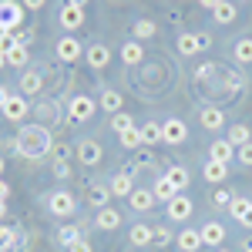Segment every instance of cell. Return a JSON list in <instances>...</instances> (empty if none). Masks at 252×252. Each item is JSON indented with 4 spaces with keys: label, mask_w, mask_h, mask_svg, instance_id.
<instances>
[{
    "label": "cell",
    "mask_w": 252,
    "mask_h": 252,
    "mask_svg": "<svg viewBox=\"0 0 252 252\" xmlns=\"http://www.w3.org/2000/svg\"><path fill=\"white\" fill-rule=\"evenodd\" d=\"M67 115H71V121H88V118L94 115V101H91L88 94L71 97V104H67Z\"/></svg>",
    "instance_id": "277c9868"
},
{
    "label": "cell",
    "mask_w": 252,
    "mask_h": 252,
    "mask_svg": "<svg viewBox=\"0 0 252 252\" xmlns=\"http://www.w3.org/2000/svg\"><path fill=\"white\" fill-rule=\"evenodd\" d=\"M189 215H192V198H185V195L178 192L172 202H168V219H172V222H185Z\"/></svg>",
    "instance_id": "52a82bcc"
},
{
    "label": "cell",
    "mask_w": 252,
    "mask_h": 252,
    "mask_svg": "<svg viewBox=\"0 0 252 252\" xmlns=\"http://www.w3.org/2000/svg\"><path fill=\"white\" fill-rule=\"evenodd\" d=\"M168 182L175 185V192H182V189H189V172L185 168H172L168 172Z\"/></svg>",
    "instance_id": "d6a6232c"
},
{
    "label": "cell",
    "mask_w": 252,
    "mask_h": 252,
    "mask_svg": "<svg viewBox=\"0 0 252 252\" xmlns=\"http://www.w3.org/2000/svg\"><path fill=\"white\" fill-rule=\"evenodd\" d=\"M239 158H242V165H252V141L239 148Z\"/></svg>",
    "instance_id": "b9f144b4"
},
{
    "label": "cell",
    "mask_w": 252,
    "mask_h": 252,
    "mask_svg": "<svg viewBox=\"0 0 252 252\" xmlns=\"http://www.w3.org/2000/svg\"><path fill=\"white\" fill-rule=\"evenodd\" d=\"M141 58H145V51H141V44H138V40H131V44H125V47H121V61H125V64H138Z\"/></svg>",
    "instance_id": "cb8c5ba5"
},
{
    "label": "cell",
    "mask_w": 252,
    "mask_h": 252,
    "mask_svg": "<svg viewBox=\"0 0 252 252\" xmlns=\"http://www.w3.org/2000/svg\"><path fill=\"white\" fill-rule=\"evenodd\" d=\"M7 97H10V88H0V108L7 104Z\"/></svg>",
    "instance_id": "f907efd6"
},
{
    "label": "cell",
    "mask_w": 252,
    "mask_h": 252,
    "mask_svg": "<svg viewBox=\"0 0 252 252\" xmlns=\"http://www.w3.org/2000/svg\"><path fill=\"white\" fill-rule=\"evenodd\" d=\"M185 135H189V128H185V121H178V118H168V121L161 125V141H168V145L185 141Z\"/></svg>",
    "instance_id": "5b68a950"
},
{
    "label": "cell",
    "mask_w": 252,
    "mask_h": 252,
    "mask_svg": "<svg viewBox=\"0 0 252 252\" xmlns=\"http://www.w3.org/2000/svg\"><path fill=\"white\" fill-rule=\"evenodd\" d=\"M229 209H232V215L242 222V225H252V202L249 198H232Z\"/></svg>",
    "instance_id": "e0dca14e"
},
{
    "label": "cell",
    "mask_w": 252,
    "mask_h": 252,
    "mask_svg": "<svg viewBox=\"0 0 252 252\" xmlns=\"http://www.w3.org/2000/svg\"><path fill=\"white\" fill-rule=\"evenodd\" d=\"M215 74V64H202L198 71H195V81H209Z\"/></svg>",
    "instance_id": "60d3db41"
},
{
    "label": "cell",
    "mask_w": 252,
    "mask_h": 252,
    "mask_svg": "<svg viewBox=\"0 0 252 252\" xmlns=\"http://www.w3.org/2000/svg\"><path fill=\"white\" fill-rule=\"evenodd\" d=\"M135 37H155V24H152V20H138L135 24Z\"/></svg>",
    "instance_id": "74e56055"
},
{
    "label": "cell",
    "mask_w": 252,
    "mask_h": 252,
    "mask_svg": "<svg viewBox=\"0 0 252 252\" xmlns=\"http://www.w3.org/2000/svg\"><path fill=\"white\" fill-rule=\"evenodd\" d=\"M7 195H10V185H7V182H3V178H0V202H3V198H7Z\"/></svg>",
    "instance_id": "c3c4849f"
},
{
    "label": "cell",
    "mask_w": 252,
    "mask_h": 252,
    "mask_svg": "<svg viewBox=\"0 0 252 252\" xmlns=\"http://www.w3.org/2000/svg\"><path fill=\"white\" fill-rule=\"evenodd\" d=\"M155 242H161V246H165V242H172V235H168V229H158V232H155Z\"/></svg>",
    "instance_id": "7dc6e473"
},
{
    "label": "cell",
    "mask_w": 252,
    "mask_h": 252,
    "mask_svg": "<svg viewBox=\"0 0 252 252\" xmlns=\"http://www.w3.org/2000/svg\"><path fill=\"white\" fill-rule=\"evenodd\" d=\"M3 64H7V54H0V71H3Z\"/></svg>",
    "instance_id": "f5cc1de1"
},
{
    "label": "cell",
    "mask_w": 252,
    "mask_h": 252,
    "mask_svg": "<svg viewBox=\"0 0 252 252\" xmlns=\"http://www.w3.org/2000/svg\"><path fill=\"white\" fill-rule=\"evenodd\" d=\"M152 239H155V232H152L148 225H135V229H131V242H135V246H148Z\"/></svg>",
    "instance_id": "f546056e"
},
{
    "label": "cell",
    "mask_w": 252,
    "mask_h": 252,
    "mask_svg": "<svg viewBox=\"0 0 252 252\" xmlns=\"http://www.w3.org/2000/svg\"><path fill=\"white\" fill-rule=\"evenodd\" d=\"M229 145H239V148L249 145V128H246V125H235L232 131H229Z\"/></svg>",
    "instance_id": "1f68e13d"
},
{
    "label": "cell",
    "mask_w": 252,
    "mask_h": 252,
    "mask_svg": "<svg viewBox=\"0 0 252 252\" xmlns=\"http://www.w3.org/2000/svg\"><path fill=\"white\" fill-rule=\"evenodd\" d=\"M111 128H115L118 135H121V131H128V128H135V121H131L128 115H121V111H118V115L111 118Z\"/></svg>",
    "instance_id": "d590c367"
},
{
    "label": "cell",
    "mask_w": 252,
    "mask_h": 252,
    "mask_svg": "<svg viewBox=\"0 0 252 252\" xmlns=\"http://www.w3.org/2000/svg\"><path fill=\"white\" fill-rule=\"evenodd\" d=\"M202 125H205V128H209V131H215V128H222V125H225V111H222V108H202Z\"/></svg>",
    "instance_id": "9a60e30c"
},
{
    "label": "cell",
    "mask_w": 252,
    "mask_h": 252,
    "mask_svg": "<svg viewBox=\"0 0 252 252\" xmlns=\"http://www.w3.org/2000/svg\"><path fill=\"white\" fill-rule=\"evenodd\" d=\"M152 195H155V202H158V198H161V202H172L178 192H175V185L168 182V175H161V178L155 182V189H152Z\"/></svg>",
    "instance_id": "ac0fdd59"
},
{
    "label": "cell",
    "mask_w": 252,
    "mask_h": 252,
    "mask_svg": "<svg viewBox=\"0 0 252 252\" xmlns=\"http://www.w3.org/2000/svg\"><path fill=\"white\" fill-rule=\"evenodd\" d=\"M249 252H252V249H249Z\"/></svg>",
    "instance_id": "9f6ffc18"
},
{
    "label": "cell",
    "mask_w": 252,
    "mask_h": 252,
    "mask_svg": "<svg viewBox=\"0 0 252 252\" xmlns=\"http://www.w3.org/2000/svg\"><path fill=\"white\" fill-rule=\"evenodd\" d=\"M61 24H64L67 31L81 27V24H84V10H78V7H64V10H61Z\"/></svg>",
    "instance_id": "44dd1931"
},
{
    "label": "cell",
    "mask_w": 252,
    "mask_h": 252,
    "mask_svg": "<svg viewBox=\"0 0 252 252\" xmlns=\"http://www.w3.org/2000/svg\"><path fill=\"white\" fill-rule=\"evenodd\" d=\"M14 44H17V40H14V34H10V31H3V27H0V54H7V51H10V47H14Z\"/></svg>",
    "instance_id": "f35d334b"
},
{
    "label": "cell",
    "mask_w": 252,
    "mask_h": 252,
    "mask_svg": "<svg viewBox=\"0 0 252 252\" xmlns=\"http://www.w3.org/2000/svg\"><path fill=\"white\" fill-rule=\"evenodd\" d=\"M14 148H17L24 158H40V155H47V152H51V131H47V128H40V125H27V128L17 135Z\"/></svg>",
    "instance_id": "6da1fadb"
},
{
    "label": "cell",
    "mask_w": 252,
    "mask_h": 252,
    "mask_svg": "<svg viewBox=\"0 0 252 252\" xmlns=\"http://www.w3.org/2000/svg\"><path fill=\"white\" fill-rule=\"evenodd\" d=\"M232 152H235V145H229V138H225V141H212V148H209V161H222V165H229V161H232Z\"/></svg>",
    "instance_id": "8fae6325"
},
{
    "label": "cell",
    "mask_w": 252,
    "mask_h": 252,
    "mask_svg": "<svg viewBox=\"0 0 252 252\" xmlns=\"http://www.w3.org/2000/svg\"><path fill=\"white\" fill-rule=\"evenodd\" d=\"M3 215H7V209H3V202H0V219H3Z\"/></svg>",
    "instance_id": "db71d44e"
},
{
    "label": "cell",
    "mask_w": 252,
    "mask_h": 252,
    "mask_svg": "<svg viewBox=\"0 0 252 252\" xmlns=\"http://www.w3.org/2000/svg\"><path fill=\"white\" fill-rule=\"evenodd\" d=\"M121 145H125V148H138V145H141V128H128V131H121Z\"/></svg>",
    "instance_id": "e575fe53"
},
{
    "label": "cell",
    "mask_w": 252,
    "mask_h": 252,
    "mask_svg": "<svg viewBox=\"0 0 252 252\" xmlns=\"http://www.w3.org/2000/svg\"><path fill=\"white\" fill-rule=\"evenodd\" d=\"M7 64H14V67L27 64V47H24V44H14V47L7 51Z\"/></svg>",
    "instance_id": "f1b7e54d"
},
{
    "label": "cell",
    "mask_w": 252,
    "mask_h": 252,
    "mask_svg": "<svg viewBox=\"0 0 252 252\" xmlns=\"http://www.w3.org/2000/svg\"><path fill=\"white\" fill-rule=\"evenodd\" d=\"M235 61H242V64L252 61V37H242L239 44H235Z\"/></svg>",
    "instance_id": "4dcf8cb0"
},
{
    "label": "cell",
    "mask_w": 252,
    "mask_h": 252,
    "mask_svg": "<svg viewBox=\"0 0 252 252\" xmlns=\"http://www.w3.org/2000/svg\"><path fill=\"white\" fill-rule=\"evenodd\" d=\"M84 58H88V64H91V67H104V64L111 61V51H108L104 44H91V47L84 51Z\"/></svg>",
    "instance_id": "4fadbf2b"
},
{
    "label": "cell",
    "mask_w": 252,
    "mask_h": 252,
    "mask_svg": "<svg viewBox=\"0 0 252 252\" xmlns=\"http://www.w3.org/2000/svg\"><path fill=\"white\" fill-rule=\"evenodd\" d=\"M14 40H17V44H24V47H27V44H31V40H34V34H31V31H17V34H14Z\"/></svg>",
    "instance_id": "7bdbcfd3"
},
{
    "label": "cell",
    "mask_w": 252,
    "mask_h": 252,
    "mask_svg": "<svg viewBox=\"0 0 252 252\" xmlns=\"http://www.w3.org/2000/svg\"><path fill=\"white\" fill-rule=\"evenodd\" d=\"M222 239H225V225L222 222H205L202 225V242L205 246H222Z\"/></svg>",
    "instance_id": "30bf717a"
},
{
    "label": "cell",
    "mask_w": 252,
    "mask_h": 252,
    "mask_svg": "<svg viewBox=\"0 0 252 252\" xmlns=\"http://www.w3.org/2000/svg\"><path fill=\"white\" fill-rule=\"evenodd\" d=\"M158 141H161V125L145 121V125H141V145H158Z\"/></svg>",
    "instance_id": "7402d4cb"
},
{
    "label": "cell",
    "mask_w": 252,
    "mask_h": 252,
    "mask_svg": "<svg viewBox=\"0 0 252 252\" xmlns=\"http://www.w3.org/2000/svg\"><path fill=\"white\" fill-rule=\"evenodd\" d=\"M58 239H61V246H71V242H78L81 235H78V229H74V225H64V229L58 232Z\"/></svg>",
    "instance_id": "8d00e7d4"
},
{
    "label": "cell",
    "mask_w": 252,
    "mask_h": 252,
    "mask_svg": "<svg viewBox=\"0 0 252 252\" xmlns=\"http://www.w3.org/2000/svg\"><path fill=\"white\" fill-rule=\"evenodd\" d=\"M47 209L58 215V219H64V215H71L78 209V202H74V195H67V192H51L47 195Z\"/></svg>",
    "instance_id": "3957f363"
},
{
    "label": "cell",
    "mask_w": 252,
    "mask_h": 252,
    "mask_svg": "<svg viewBox=\"0 0 252 252\" xmlns=\"http://www.w3.org/2000/svg\"><path fill=\"white\" fill-rule=\"evenodd\" d=\"M24 20V3L17 0H0V27L3 31H17Z\"/></svg>",
    "instance_id": "7a4b0ae2"
},
{
    "label": "cell",
    "mask_w": 252,
    "mask_h": 252,
    "mask_svg": "<svg viewBox=\"0 0 252 252\" xmlns=\"http://www.w3.org/2000/svg\"><path fill=\"white\" fill-rule=\"evenodd\" d=\"M215 20H219V24H232L235 20V3H225V0H222V3L215 7Z\"/></svg>",
    "instance_id": "83f0119b"
},
{
    "label": "cell",
    "mask_w": 252,
    "mask_h": 252,
    "mask_svg": "<svg viewBox=\"0 0 252 252\" xmlns=\"http://www.w3.org/2000/svg\"><path fill=\"white\" fill-rule=\"evenodd\" d=\"M108 189H111V195H118V198L131 195V192H135V189H131V172H121V175H115Z\"/></svg>",
    "instance_id": "2e32d148"
},
{
    "label": "cell",
    "mask_w": 252,
    "mask_h": 252,
    "mask_svg": "<svg viewBox=\"0 0 252 252\" xmlns=\"http://www.w3.org/2000/svg\"><path fill=\"white\" fill-rule=\"evenodd\" d=\"M209 44H212V40L205 37V34H202V37H198V34H182V37H178V51H182L185 58H192V54H198V51L209 47Z\"/></svg>",
    "instance_id": "8992f818"
},
{
    "label": "cell",
    "mask_w": 252,
    "mask_h": 252,
    "mask_svg": "<svg viewBox=\"0 0 252 252\" xmlns=\"http://www.w3.org/2000/svg\"><path fill=\"white\" fill-rule=\"evenodd\" d=\"M202 246V232H195V229H185V232L178 235V249L182 252H195Z\"/></svg>",
    "instance_id": "ffe728a7"
},
{
    "label": "cell",
    "mask_w": 252,
    "mask_h": 252,
    "mask_svg": "<svg viewBox=\"0 0 252 252\" xmlns=\"http://www.w3.org/2000/svg\"><path fill=\"white\" fill-rule=\"evenodd\" d=\"M94 225L97 229H118L121 225V215H118V209H101L94 219Z\"/></svg>",
    "instance_id": "d6986e66"
},
{
    "label": "cell",
    "mask_w": 252,
    "mask_h": 252,
    "mask_svg": "<svg viewBox=\"0 0 252 252\" xmlns=\"http://www.w3.org/2000/svg\"><path fill=\"white\" fill-rule=\"evenodd\" d=\"M0 111H3V118H10V121H24V115H27V97L24 94H10Z\"/></svg>",
    "instance_id": "ba28073f"
},
{
    "label": "cell",
    "mask_w": 252,
    "mask_h": 252,
    "mask_svg": "<svg viewBox=\"0 0 252 252\" xmlns=\"http://www.w3.org/2000/svg\"><path fill=\"white\" fill-rule=\"evenodd\" d=\"M14 246H17V229L0 225V252H14Z\"/></svg>",
    "instance_id": "d4e9b609"
},
{
    "label": "cell",
    "mask_w": 252,
    "mask_h": 252,
    "mask_svg": "<svg viewBox=\"0 0 252 252\" xmlns=\"http://www.w3.org/2000/svg\"><path fill=\"white\" fill-rule=\"evenodd\" d=\"M40 84H44V81H40L37 71H27V74L20 78V91H24V94H37V91H40Z\"/></svg>",
    "instance_id": "603a6c76"
},
{
    "label": "cell",
    "mask_w": 252,
    "mask_h": 252,
    "mask_svg": "<svg viewBox=\"0 0 252 252\" xmlns=\"http://www.w3.org/2000/svg\"><path fill=\"white\" fill-rule=\"evenodd\" d=\"M232 198H235V195H229V192H225V189H219V192L212 195V202H215V205H219V209H225V205H232Z\"/></svg>",
    "instance_id": "ab89813d"
},
{
    "label": "cell",
    "mask_w": 252,
    "mask_h": 252,
    "mask_svg": "<svg viewBox=\"0 0 252 252\" xmlns=\"http://www.w3.org/2000/svg\"><path fill=\"white\" fill-rule=\"evenodd\" d=\"M101 155H104V152H101L97 141H81V145H78V158L84 161V165H97Z\"/></svg>",
    "instance_id": "7c38bea8"
},
{
    "label": "cell",
    "mask_w": 252,
    "mask_h": 252,
    "mask_svg": "<svg viewBox=\"0 0 252 252\" xmlns=\"http://www.w3.org/2000/svg\"><path fill=\"white\" fill-rule=\"evenodd\" d=\"M54 175H58V178H67V175H71V168H67V161H64V158L54 165Z\"/></svg>",
    "instance_id": "ee69618b"
},
{
    "label": "cell",
    "mask_w": 252,
    "mask_h": 252,
    "mask_svg": "<svg viewBox=\"0 0 252 252\" xmlns=\"http://www.w3.org/2000/svg\"><path fill=\"white\" fill-rule=\"evenodd\" d=\"M108 195H111V189H108V185H94V189H91V198H88V202H91V205H97V209H104Z\"/></svg>",
    "instance_id": "836d02e7"
},
{
    "label": "cell",
    "mask_w": 252,
    "mask_h": 252,
    "mask_svg": "<svg viewBox=\"0 0 252 252\" xmlns=\"http://www.w3.org/2000/svg\"><path fill=\"white\" fill-rule=\"evenodd\" d=\"M101 108L111 111V115H118V111H121V94H118V91H104V94H101Z\"/></svg>",
    "instance_id": "4316f807"
},
{
    "label": "cell",
    "mask_w": 252,
    "mask_h": 252,
    "mask_svg": "<svg viewBox=\"0 0 252 252\" xmlns=\"http://www.w3.org/2000/svg\"><path fill=\"white\" fill-rule=\"evenodd\" d=\"M47 0H24V10H40Z\"/></svg>",
    "instance_id": "bcb514c9"
},
{
    "label": "cell",
    "mask_w": 252,
    "mask_h": 252,
    "mask_svg": "<svg viewBox=\"0 0 252 252\" xmlns=\"http://www.w3.org/2000/svg\"><path fill=\"white\" fill-rule=\"evenodd\" d=\"M67 249H71V252H91V246H88V242H84V239H78V242H71V246H67Z\"/></svg>",
    "instance_id": "f6af8a7d"
},
{
    "label": "cell",
    "mask_w": 252,
    "mask_h": 252,
    "mask_svg": "<svg viewBox=\"0 0 252 252\" xmlns=\"http://www.w3.org/2000/svg\"><path fill=\"white\" fill-rule=\"evenodd\" d=\"M128 202H131V209H138V212H148L155 205V195L148 192V189H135V192L128 195Z\"/></svg>",
    "instance_id": "5bb4252c"
},
{
    "label": "cell",
    "mask_w": 252,
    "mask_h": 252,
    "mask_svg": "<svg viewBox=\"0 0 252 252\" xmlns=\"http://www.w3.org/2000/svg\"><path fill=\"white\" fill-rule=\"evenodd\" d=\"M198 3H202V7H209V10H215V7H219L222 0H198Z\"/></svg>",
    "instance_id": "681fc988"
},
{
    "label": "cell",
    "mask_w": 252,
    "mask_h": 252,
    "mask_svg": "<svg viewBox=\"0 0 252 252\" xmlns=\"http://www.w3.org/2000/svg\"><path fill=\"white\" fill-rule=\"evenodd\" d=\"M225 175H229V165H222V161H209L205 165V178L209 182H225Z\"/></svg>",
    "instance_id": "484cf974"
},
{
    "label": "cell",
    "mask_w": 252,
    "mask_h": 252,
    "mask_svg": "<svg viewBox=\"0 0 252 252\" xmlns=\"http://www.w3.org/2000/svg\"><path fill=\"white\" fill-rule=\"evenodd\" d=\"M58 58L64 61V64L78 61V58H81V44H78V37H61V40H58Z\"/></svg>",
    "instance_id": "9c48e42d"
},
{
    "label": "cell",
    "mask_w": 252,
    "mask_h": 252,
    "mask_svg": "<svg viewBox=\"0 0 252 252\" xmlns=\"http://www.w3.org/2000/svg\"><path fill=\"white\" fill-rule=\"evenodd\" d=\"M84 3L88 0H67V7H78V10H84Z\"/></svg>",
    "instance_id": "816d5d0a"
},
{
    "label": "cell",
    "mask_w": 252,
    "mask_h": 252,
    "mask_svg": "<svg viewBox=\"0 0 252 252\" xmlns=\"http://www.w3.org/2000/svg\"><path fill=\"white\" fill-rule=\"evenodd\" d=\"M0 172H3V158H0Z\"/></svg>",
    "instance_id": "11a10c76"
}]
</instances>
